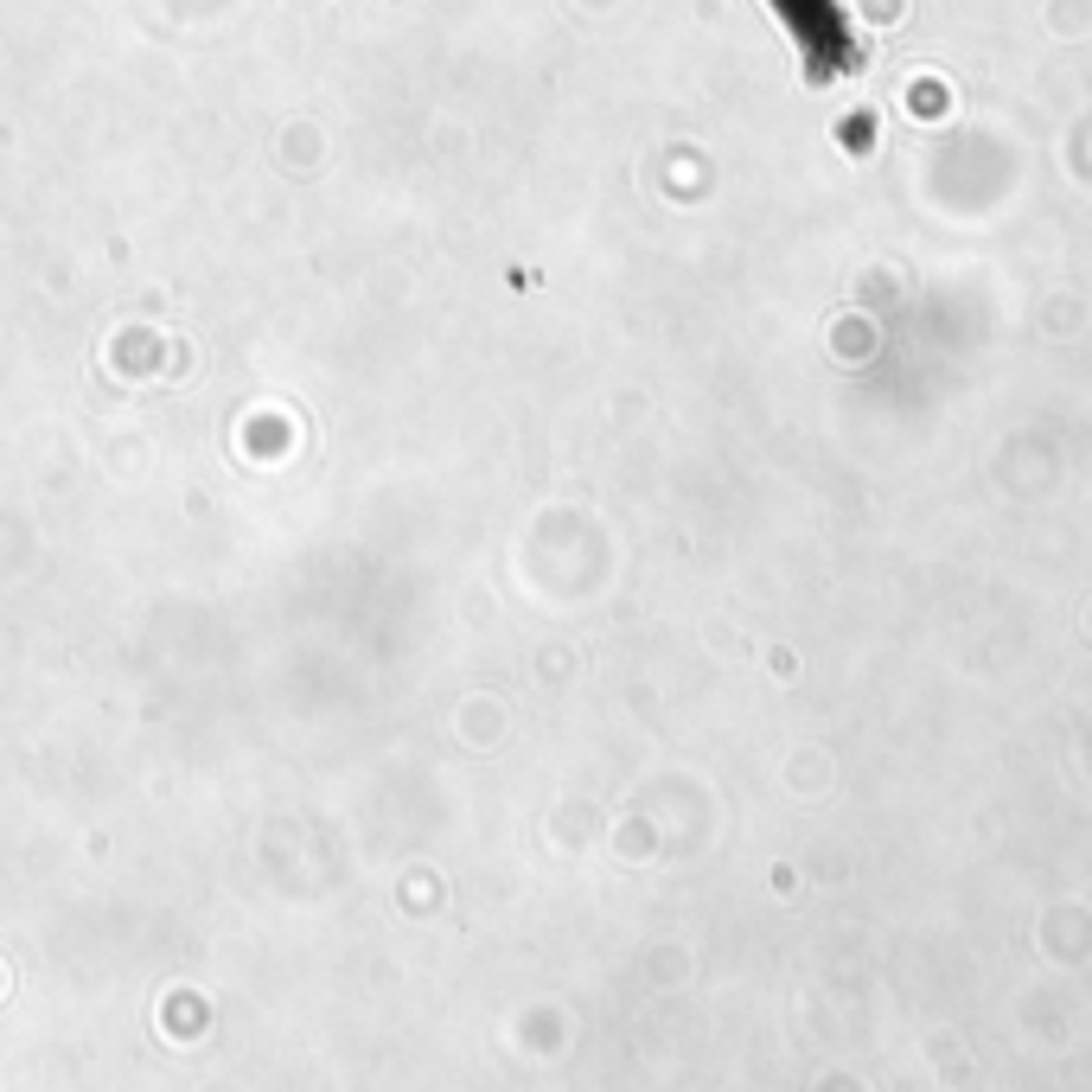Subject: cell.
I'll return each instance as SVG.
<instances>
[{"label":"cell","mask_w":1092,"mask_h":1092,"mask_svg":"<svg viewBox=\"0 0 1092 1092\" xmlns=\"http://www.w3.org/2000/svg\"><path fill=\"white\" fill-rule=\"evenodd\" d=\"M780 13H786L792 38L805 45V58H812V71H818V77L850 71V65H857L850 26H843V13H837L830 0H780Z\"/></svg>","instance_id":"obj_1"}]
</instances>
